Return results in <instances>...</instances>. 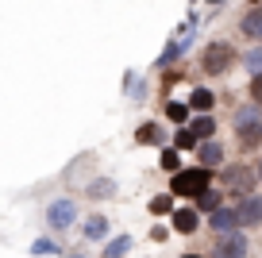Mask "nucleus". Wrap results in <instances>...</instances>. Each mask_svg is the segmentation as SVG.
<instances>
[{
	"label": "nucleus",
	"mask_w": 262,
	"mask_h": 258,
	"mask_svg": "<svg viewBox=\"0 0 262 258\" xmlns=\"http://www.w3.org/2000/svg\"><path fill=\"white\" fill-rule=\"evenodd\" d=\"M193 131H196V139H212V135H216V120H212L208 112H201V116L193 120Z\"/></svg>",
	"instance_id": "ddd939ff"
},
{
	"label": "nucleus",
	"mask_w": 262,
	"mask_h": 258,
	"mask_svg": "<svg viewBox=\"0 0 262 258\" xmlns=\"http://www.w3.org/2000/svg\"><path fill=\"white\" fill-rule=\"evenodd\" d=\"M196 158H201V166L212 169V166H220V162H224V146L212 143V139H205V143L196 146Z\"/></svg>",
	"instance_id": "9d476101"
},
{
	"label": "nucleus",
	"mask_w": 262,
	"mask_h": 258,
	"mask_svg": "<svg viewBox=\"0 0 262 258\" xmlns=\"http://www.w3.org/2000/svg\"><path fill=\"white\" fill-rule=\"evenodd\" d=\"M243 66H247V73H251V77H254V73H262V42L243 54Z\"/></svg>",
	"instance_id": "dca6fc26"
},
{
	"label": "nucleus",
	"mask_w": 262,
	"mask_h": 258,
	"mask_svg": "<svg viewBox=\"0 0 262 258\" xmlns=\"http://www.w3.org/2000/svg\"><path fill=\"white\" fill-rule=\"evenodd\" d=\"M150 212H158V216H166V212H173V197H170V193L155 197V201H150Z\"/></svg>",
	"instance_id": "412c9836"
},
{
	"label": "nucleus",
	"mask_w": 262,
	"mask_h": 258,
	"mask_svg": "<svg viewBox=\"0 0 262 258\" xmlns=\"http://www.w3.org/2000/svg\"><path fill=\"white\" fill-rule=\"evenodd\" d=\"M185 258H201V254H185Z\"/></svg>",
	"instance_id": "a878e982"
},
{
	"label": "nucleus",
	"mask_w": 262,
	"mask_h": 258,
	"mask_svg": "<svg viewBox=\"0 0 262 258\" xmlns=\"http://www.w3.org/2000/svg\"><path fill=\"white\" fill-rule=\"evenodd\" d=\"M208 181H212V174H208V166H193V169H178L170 181V193L173 197H201L208 189Z\"/></svg>",
	"instance_id": "f03ea898"
},
{
	"label": "nucleus",
	"mask_w": 262,
	"mask_h": 258,
	"mask_svg": "<svg viewBox=\"0 0 262 258\" xmlns=\"http://www.w3.org/2000/svg\"><path fill=\"white\" fill-rule=\"evenodd\" d=\"M162 169H170V174H178V169H181L178 150H162Z\"/></svg>",
	"instance_id": "5701e85b"
},
{
	"label": "nucleus",
	"mask_w": 262,
	"mask_h": 258,
	"mask_svg": "<svg viewBox=\"0 0 262 258\" xmlns=\"http://www.w3.org/2000/svg\"><path fill=\"white\" fill-rule=\"evenodd\" d=\"M173 146H178V150H189V146H196V131H193V127H189V131L181 127L178 135H173Z\"/></svg>",
	"instance_id": "6ab92c4d"
},
{
	"label": "nucleus",
	"mask_w": 262,
	"mask_h": 258,
	"mask_svg": "<svg viewBox=\"0 0 262 258\" xmlns=\"http://www.w3.org/2000/svg\"><path fill=\"white\" fill-rule=\"evenodd\" d=\"M254 174L247 162H231V166H224V174H220V185H224V193H235V197H247L254 189Z\"/></svg>",
	"instance_id": "7ed1b4c3"
},
{
	"label": "nucleus",
	"mask_w": 262,
	"mask_h": 258,
	"mask_svg": "<svg viewBox=\"0 0 262 258\" xmlns=\"http://www.w3.org/2000/svg\"><path fill=\"white\" fill-rule=\"evenodd\" d=\"M196 204H201V208H208V212H212V208H220V193H212V185H208L205 193L196 197Z\"/></svg>",
	"instance_id": "4be33fe9"
},
{
	"label": "nucleus",
	"mask_w": 262,
	"mask_h": 258,
	"mask_svg": "<svg viewBox=\"0 0 262 258\" xmlns=\"http://www.w3.org/2000/svg\"><path fill=\"white\" fill-rule=\"evenodd\" d=\"M108 235V216H93L85 224V239H104Z\"/></svg>",
	"instance_id": "4468645a"
},
{
	"label": "nucleus",
	"mask_w": 262,
	"mask_h": 258,
	"mask_svg": "<svg viewBox=\"0 0 262 258\" xmlns=\"http://www.w3.org/2000/svg\"><path fill=\"white\" fill-rule=\"evenodd\" d=\"M89 197H97V201H108V197H116V185H112L108 178H97V181L89 185Z\"/></svg>",
	"instance_id": "2eb2a0df"
},
{
	"label": "nucleus",
	"mask_w": 262,
	"mask_h": 258,
	"mask_svg": "<svg viewBox=\"0 0 262 258\" xmlns=\"http://www.w3.org/2000/svg\"><path fill=\"white\" fill-rule=\"evenodd\" d=\"M251 100H258V104H262V73H254V77H251Z\"/></svg>",
	"instance_id": "b1692460"
},
{
	"label": "nucleus",
	"mask_w": 262,
	"mask_h": 258,
	"mask_svg": "<svg viewBox=\"0 0 262 258\" xmlns=\"http://www.w3.org/2000/svg\"><path fill=\"white\" fill-rule=\"evenodd\" d=\"M70 258H81V254H70Z\"/></svg>",
	"instance_id": "bb28decb"
},
{
	"label": "nucleus",
	"mask_w": 262,
	"mask_h": 258,
	"mask_svg": "<svg viewBox=\"0 0 262 258\" xmlns=\"http://www.w3.org/2000/svg\"><path fill=\"white\" fill-rule=\"evenodd\" d=\"M208 227H212L216 235H231V231H239L243 227V216H239V208H212L208 212Z\"/></svg>",
	"instance_id": "0eeeda50"
},
{
	"label": "nucleus",
	"mask_w": 262,
	"mask_h": 258,
	"mask_svg": "<svg viewBox=\"0 0 262 258\" xmlns=\"http://www.w3.org/2000/svg\"><path fill=\"white\" fill-rule=\"evenodd\" d=\"M170 220H173L170 227H173L178 235H193L196 227H201V216H196V208H173Z\"/></svg>",
	"instance_id": "1a4fd4ad"
},
{
	"label": "nucleus",
	"mask_w": 262,
	"mask_h": 258,
	"mask_svg": "<svg viewBox=\"0 0 262 258\" xmlns=\"http://www.w3.org/2000/svg\"><path fill=\"white\" fill-rule=\"evenodd\" d=\"M212 258H251V243H247V235L231 231V235H220L212 247Z\"/></svg>",
	"instance_id": "39448f33"
},
{
	"label": "nucleus",
	"mask_w": 262,
	"mask_h": 258,
	"mask_svg": "<svg viewBox=\"0 0 262 258\" xmlns=\"http://www.w3.org/2000/svg\"><path fill=\"white\" fill-rule=\"evenodd\" d=\"M239 31L262 42V8H251V12H243V19H239Z\"/></svg>",
	"instance_id": "9b49d317"
},
{
	"label": "nucleus",
	"mask_w": 262,
	"mask_h": 258,
	"mask_svg": "<svg viewBox=\"0 0 262 258\" xmlns=\"http://www.w3.org/2000/svg\"><path fill=\"white\" fill-rule=\"evenodd\" d=\"M135 143H143V146L147 143H162V131H158L155 123H143V127L135 131Z\"/></svg>",
	"instance_id": "f3484780"
},
{
	"label": "nucleus",
	"mask_w": 262,
	"mask_h": 258,
	"mask_svg": "<svg viewBox=\"0 0 262 258\" xmlns=\"http://www.w3.org/2000/svg\"><path fill=\"white\" fill-rule=\"evenodd\" d=\"M254 4H258V0H254Z\"/></svg>",
	"instance_id": "cd10ccee"
},
{
	"label": "nucleus",
	"mask_w": 262,
	"mask_h": 258,
	"mask_svg": "<svg viewBox=\"0 0 262 258\" xmlns=\"http://www.w3.org/2000/svg\"><path fill=\"white\" fill-rule=\"evenodd\" d=\"M127 250H131V239H127V235H123V239H112V243H108L104 258H123V254H127Z\"/></svg>",
	"instance_id": "a211bd4d"
},
{
	"label": "nucleus",
	"mask_w": 262,
	"mask_h": 258,
	"mask_svg": "<svg viewBox=\"0 0 262 258\" xmlns=\"http://www.w3.org/2000/svg\"><path fill=\"white\" fill-rule=\"evenodd\" d=\"M189 104H193V112H212L216 97L208 89H193V93H189Z\"/></svg>",
	"instance_id": "f8f14e48"
},
{
	"label": "nucleus",
	"mask_w": 262,
	"mask_h": 258,
	"mask_svg": "<svg viewBox=\"0 0 262 258\" xmlns=\"http://www.w3.org/2000/svg\"><path fill=\"white\" fill-rule=\"evenodd\" d=\"M239 216H243V227H258L262 224V197L258 193L239 197Z\"/></svg>",
	"instance_id": "6e6552de"
},
{
	"label": "nucleus",
	"mask_w": 262,
	"mask_h": 258,
	"mask_svg": "<svg viewBox=\"0 0 262 258\" xmlns=\"http://www.w3.org/2000/svg\"><path fill=\"white\" fill-rule=\"evenodd\" d=\"M74 220H77V201H70V197H62V201H54L47 208V224L54 227V231H66Z\"/></svg>",
	"instance_id": "423d86ee"
},
{
	"label": "nucleus",
	"mask_w": 262,
	"mask_h": 258,
	"mask_svg": "<svg viewBox=\"0 0 262 258\" xmlns=\"http://www.w3.org/2000/svg\"><path fill=\"white\" fill-rule=\"evenodd\" d=\"M189 108L193 104H178V100H173V104H166V116H170L173 123H185V116H189Z\"/></svg>",
	"instance_id": "aec40b11"
},
{
	"label": "nucleus",
	"mask_w": 262,
	"mask_h": 258,
	"mask_svg": "<svg viewBox=\"0 0 262 258\" xmlns=\"http://www.w3.org/2000/svg\"><path fill=\"white\" fill-rule=\"evenodd\" d=\"M231 66H235V47L231 42H208L205 50H201V70L205 73H228Z\"/></svg>",
	"instance_id": "20e7f679"
},
{
	"label": "nucleus",
	"mask_w": 262,
	"mask_h": 258,
	"mask_svg": "<svg viewBox=\"0 0 262 258\" xmlns=\"http://www.w3.org/2000/svg\"><path fill=\"white\" fill-rule=\"evenodd\" d=\"M258 178H262V162H258Z\"/></svg>",
	"instance_id": "393cba45"
},
{
	"label": "nucleus",
	"mask_w": 262,
	"mask_h": 258,
	"mask_svg": "<svg viewBox=\"0 0 262 258\" xmlns=\"http://www.w3.org/2000/svg\"><path fill=\"white\" fill-rule=\"evenodd\" d=\"M231 131H235L239 150H254V146H262V104H258V100L235 108V116H231Z\"/></svg>",
	"instance_id": "f257e3e1"
}]
</instances>
